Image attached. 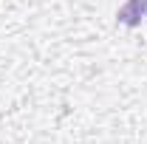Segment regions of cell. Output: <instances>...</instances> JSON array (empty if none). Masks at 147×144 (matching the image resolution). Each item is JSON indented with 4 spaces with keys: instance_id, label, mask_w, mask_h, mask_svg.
Segmentation results:
<instances>
[{
    "instance_id": "cell-1",
    "label": "cell",
    "mask_w": 147,
    "mask_h": 144,
    "mask_svg": "<svg viewBox=\"0 0 147 144\" xmlns=\"http://www.w3.org/2000/svg\"><path fill=\"white\" fill-rule=\"evenodd\" d=\"M119 23L122 26H139L147 17V0H127L122 9H119Z\"/></svg>"
}]
</instances>
